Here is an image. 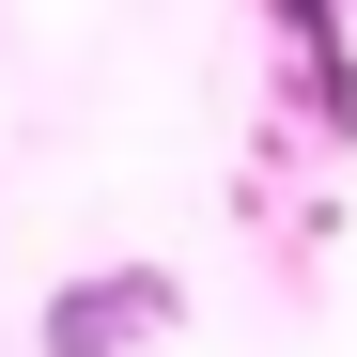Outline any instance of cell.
Returning <instances> with one entry per match:
<instances>
[{
	"mask_svg": "<svg viewBox=\"0 0 357 357\" xmlns=\"http://www.w3.org/2000/svg\"><path fill=\"white\" fill-rule=\"evenodd\" d=\"M171 326V280L140 264V280H78L63 311H47V357H125V342H155Z\"/></svg>",
	"mask_w": 357,
	"mask_h": 357,
	"instance_id": "cell-1",
	"label": "cell"
}]
</instances>
